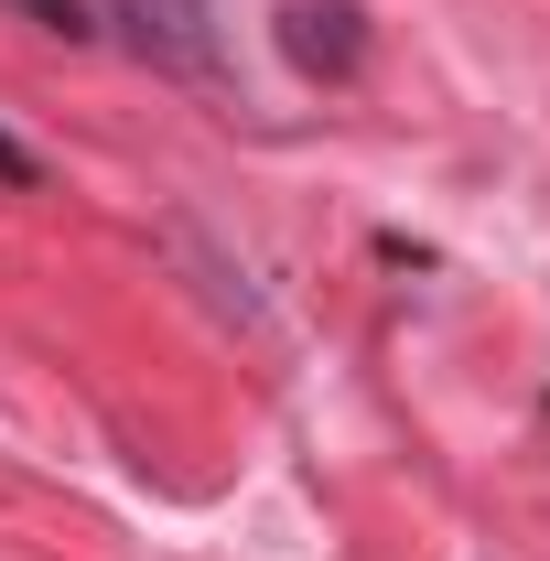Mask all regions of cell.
<instances>
[{"label":"cell","instance_id":"2","mask_svg":"<svg viewBox=\"0 0 550 561\" xmlns=\"http://www.w3.org/2000/svg\"><path fill=\"white\" fill-rule=\"evenodd\" d=\"M280 55L302 76H324V87H345L367 66V11L356 0H280Z\"/></svg>","mask_w":550,"mask_h":561},{"label":"cell","instance_id":"3","mask_svg":"<svg viewBox=\"0 0 550 561\" xmlns=\"http://www.w3.org/2000/svg\"><path fill=\"white\" fill-rule=\"evenodd\" d=\"M22 11H33L44 33H87V11H76V0H22Z\"/></svg>","mask_w":550,"mask_h":561},{"label":"cell","instance_id":"4","mask_svg":"<svg viewBox=\"0 0 550 561\" xmlns=\"http://www.w3.org/2000/svg\"><path fill=\"white\" fill-rule=\"evenodd\" d=\"M33 173H44V162H33V151H22V140L0 130V184H33Z\"/></svg>","mask_w":550,"mask_h":561},{"label":"cell","instance_id":"1","mask_svg":"<svg viewBox=\"0 0 550 561\" xmlns=\"http://www.w3.org/2000/svg\"><path fill=\"white\" fill-rule=\"evenodd\" d=\"M140 66L151 76H184V87H216L227 76V33H216V0H119Z\"/></svg>","mask_w":550,"mask_h":561}]
</instances>
